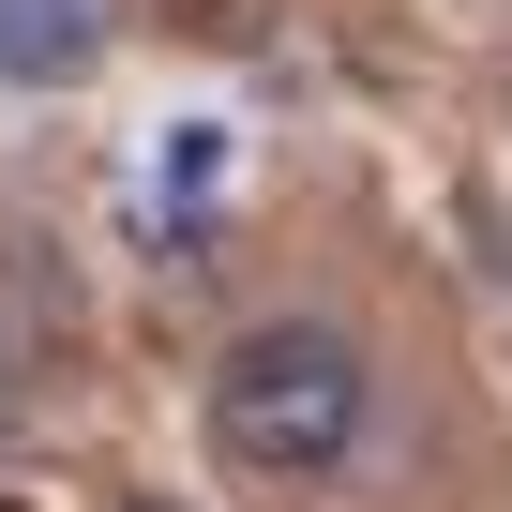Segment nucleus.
<instances>
[{
  "mask_svg": "<svg viewBox=\"0 0 512 512\" xmlns=\"http://www.w3.org/2000/svg\"><path fill=\"white\" fill-rule=\"evenodd\" d=\"M377 422V362L332 317H256L211 347V452L256 482H332Z\"/></svg>",
  "mask_w": 512,
  "mask_h": 512,
  "instance_id": "nucleus-1",
  "label": "nucleus"
},
{
  "mask_svg": "<svg viewBox=\"0 0 512 512\" xmlns=\"http://www.w3.org/2000/svg\"><path fill=\"white\" fill-rule=\"evenodd\" d=\"M106 61V0H0V91H76Z\"/></svg>",
  "mask_w": 512,
  "mask_h": 512,
  "instance_id": "nucleus-2",
  "label": "nucleus"
},
{
  "mask_svg": "<svg viewBox=\"0 0 512 512\" xmlns=\"http://www.w3.org/2000/svg\"><path fill=\"white\" fill-rule=\"evenodd\" d=\"M0 437H31V362L0 347Z\"/></svg>",
  "mask_w": 512,
  "mask_h": 512,
  "instance_id": "nucleus-3",
  "label": "nucleus"
}]
</instances>
